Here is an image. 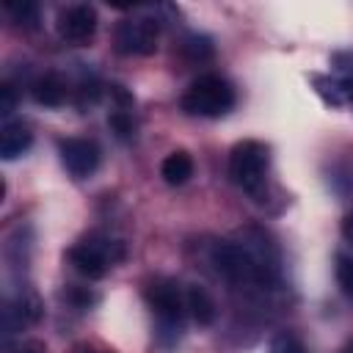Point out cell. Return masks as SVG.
I'll use <instances>...</instances> for the list:
<instances>
[{"label": "cell", "instance_id": "1", "mask_svg": "<svg viewBox=\"0 0 353 353\" xmlns=\"http://www.w3.org/2000/svg\"><path fill=\"white\" fill-rule=\"evenodd\" d=\"M179 105L188 116L218 119L234 108V88L229 85V80H223L218 74H201L188 85Z\"/></svg>", "mask_w": 353, "mask_h": 353}, {"label": "cell", "instance_id": "17", "mask_svg": "<svg viewBox=\"0 0 353 353\" xmlns=\"http://www.w3.org/2000/svg\"><path fill=\"white\" fill-rule=\"evenodd\" d=\"M108 124L113 127V132H116L119 138H130V135H132V119H130L124 110H113L110 119H108Z\"/></svg>", "mask_w": 353, "mask_h": 353}, {"label": "cell", "instance_id": "9", "mask_svg": "<svg viewBox=\"0 0 353 353\" xmlns=\"http://www.w3.org/2000/svg\"><path fill=\"white\" fill-rule=\"evenodd\" d=\"M33 143V132L22 121H3L0 127V157L3 160H17L22 157Z\"/></svg>", "mask_w": 353, "mask_h": 353}, {"label": "cell", "instance_id": "14", "mask_svg": "<svg viewBox=\"0 0 353 353\" xmlns=\"http://www.w3.org/2000/svg\"><path fill=\"white\" fill-rule=\"evenodd\" d=\"M270 353H309L303 339L292 331H279L273 339H270Z\"/></svg>", "mask_w": 353, "mask_h": 353}, {"label": "cell", "instance_id": "15", "mask_svg": "<svg viewBox=\"0 0 353 353\" xmlns=\"http://www.w3.org/2000/svg\"><path fill=\"white\" fill-rule=\"evenodd\" d=\"M336 281H339V290L353 301V256H345V254L336 256Z\"/></svg>", "mask_w": 353, "mask_h": 353}, {"label": "cell", "instance_id": "7", "mask_svg": "<svg viewBox=\"0 0 353 353\" xmlns=\"http://www.w3.org/2000/svg\"><path fill=\"white\" fill-rule=\"evenodd\" d=\"M58 36L69 44H85L97 33V8L88 3L69 6L58 14Z\"/></svg>", "mask_w": 353, "mask_h": 353}, {"label": "cell", "instance_id": "4", "mask_svg": "<svg viewBox=\"0 0 353 353\" xmlns=\"http://www.w3.org/2000/svg\"><path fill=\"white\" fill-rule=\"evenodd\" d=\"M121 256H124L121 243L108 240V237H88L69 248L72 268L85 279H102Z\"/></svg>", "mask_w": 353, "mask_h": 353}, {"label": "cell", "instance_id": "8", "mask_svg": "<svg viewBox=\"0 0 353 353\" xmlns=\"http://www.w3.org/2000/svg\"><path fill=\"white\" fill-rule=\"evenodd\" d=\"M58 154L63 168L74 176V179H85L97 171L99 165V146L88 138H63L58 143Z\"/></svg>", "mask_w": 353, "mask_h": 353}, {"label": "cell", "instance_id": "11", "mask_svg": "<svg viewBox=\"0 0 353 353\" xmlns=\"http://www.w3.org/2000/svg\"><path fill=\"white\" fill-rule=\"evenodd\" d=\"M160 176L168 182V185H185L190 176H193V160H190V154L188 152H182V149H176V152H171L163 163H160Z\"/></svg>", "mask_w": 353, "mask_h": 353}, {"label": "cell", "instance_id": "20", "mask_svg": "<svg viewBox=\"0 0 353 353\" xmlns=\"http://www.w3.org/2000/svg\"><path fill=\"white\" fill-rule=\"evenodd\" d=\"M339 353H353V339H347V342H345V347H342Z\"/></svg>", "mask_w": 353, "mask_h": 353}, {"label": "cell", "instance_id": "12", "mask_svg": "<svg viewBox=\"0 0 353 353\" xmlns=\"http://www.w3.org/2000/svg\"><path fill=\"white\" fill-rule=\"evenodd\" d=\"M185 303H188V312L190 317L199 323V325H210L215 320V301L210 298V292L199 284H190L188 292H185Z\"/></svg>", "mask_w": 353, "mask_h": 353}, {"label": "cell", "instance_id": "13", "mask_svg": "<svg viewBox=\"0 0 353 353\" xmlns=\"http://www.w3.org/2000/svg\"><path fill=\"white\" fill-rule=\"evenodd\" d=\"M6 14H8L19 28H36V25H39V6L30 3V0L6 3Z\"/></svg>", "mask_w": 353, "mask_h": 353}, {"label": "cell", "instance_id": "19", "mask_svg": "<svg viewBox=\"0 0 353 353\" xmlns=\"http://www.w3.org/2000/svg\"><path fill=\"white\" fill-rule=\"evenodd\" d=\"M342 237H345V240L353 245V210H350V212L342 218Z\"/></svg>", "mask_w": 353, "mask_h": 353}, {"label": "cell", "instance_id": "6", "mask_svg": "<svg viewBox=\"0 0 353 353\" xmlns=\"http://www.w3.org/2000/svg\"><path fill=\"white\" fill-rule=\"evenodd\" d=\"M160 25L149 17H127L113 30V47L119 55H152L157 50Z\"/></svg>", "mask_w": 353, "mask_h": 353}, {"label": "cell", "instance_id": "5", "mask_svg": "<svg viewBox=\"0 0 353 353\" xmlns=\"http://www.w3.org/2000/svg\"><path fill=\"white\" fill-rule=\"evenodd\" d=\"M146 301H149L154 317L160 320V328L165 334H179L182 317L188 312V303H185L179 284L171 279H157L146 287Z\"/></svg>", "mask_w": 353, "mask_h": 353}, {"label": "cell", "instance_id": "2", "mask_svg": "<svg viewBox=\"0 0 353 353\" xmlns=\"http://www.w3.org/2000/svg\"><path fill=\"white\" fill-rule=\"evenodd\" d=\"M270 152L262 141H240L229 152V176L245 193H259L268 176Z\"/></svg>", "mask_w": 353, "mask_h": 353}, {"label": "cell", "instance_id": "16", "mask_svg": "<svg viewBox=\"0 0 353 353\" xmlns=\"http://www.w3.org/2000/svg\"><path fill=\"white\" fill-rule=\"evenodd\" d=\"M182 50L190 55V58H210L212 55V44H210V39H204V36H190L185 44H182Z\"/></svg>", "mask_w": 353, "mask_h": 353}, {"label": "cell", "instance_id": "3", "mask_svg": "<svg viewBox=\"0 0 353 353\" xmlns=\"http://www.w3.org/2000/svg\"><path fill=\"white\" fill-rule=\"evenodd\" d=\"M212 262H215L218 273H223L232 284L268 281V273H265V265L259 262V256L240 243H218L212 251Z\"/></svg>", "mask_w": 353, "mask_h": 353}, {"label": "cell", "instance_id": "18", "mask_svg": "<svg viewBox=\"0 0 353 353\" xmlns=\"http://www.w3.org/2000/svg\"><path fill=\"white\" fill-rule=\"evenodd\" d=\"M14 108H17L14 85H11V83H3V85H0V113L6 116V121H8V116L14 113Z\"/></svg>", "mask_w": 353, "mask_h": 353}, {"label": "cell", "instance_id": "10", "mask_svg": "<svg viewBox=\"0 0 353 353\" xmlns=\"http://www.w3.org/2000/svg\"><path fill=\"white\" fill-rule=\"evenodd\" d=\"M33 99L44 108H58L66 102V83L58 74H44L33 83Z\"/></svg>", "mask_w": 353, "mask_h": 353}]
</instances>
